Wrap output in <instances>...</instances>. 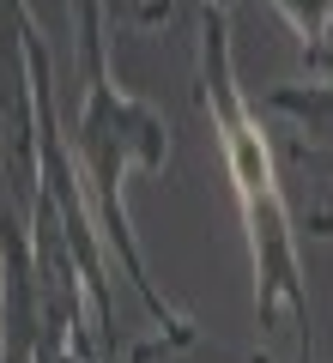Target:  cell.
<instances>
[{"label":"cell","instance_id":"cell-1","mask_svg":"<svg viewBox=\"0 0 333 363\" xmlns=\"http://www.w3.org/2000/svg\"><path fill=\"white\" fill-rule=\"evenodd\" d=\"M224 157H231V182L249 206V224H255V255L261 267L273 272V291H267V309L279 297H297V279H291V255H285V212H279V188H273V157L267 140L255 133V121L236 116L224 104Z\"/></svg>","mask_w":333,"mask_h":363}]
</instances>
